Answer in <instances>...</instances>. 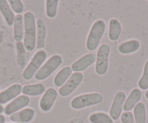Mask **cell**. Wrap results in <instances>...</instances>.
I'll list each match as a JSON object with an SVG mask.
<instances>
[{
    "instance_id": "cell-4",
    "label": "cell",
    "mask_w": 148,
    "mask_h": 123,
    "mask_svg": "<svg viewBox=\"0 0 148 123\" xmlns=\"http://www.w3.org/2000/svg\"><path fill=\"white\" fill-rule=\"evenodd\" d=\"M62 63V58L60 55H52L37 71L34 75V77L38 80H45L49 77L61 65Z\"/></svg>"
},
{
    "instance_id": "cell-15",
    "label": "cell",
    "mask_w": 148,
    "mask_h": 123,
    "mask_svg": "<svg viewBox=\"0 0 148 123\" xmlns=\"http://www.w3.org/2000/svg\"><path fill=\"white\" fill-rule=\"evenodd\" d=\"M142 98V91L138 88H134L125 101L123 109L129 111L135 107Z\"/></svg>"
},
{
    "instance_id": "cell-24",
    "label": "cell",
    "mask_w": 148,
    "mask_h": 123,
    "mask_svg": "<svg viewBox=\"0 0 148 123\" xmlns=\"http://www.w3.org/2000/svg\"><path fill=\"white\" fill-rule=\"evenodd\" d=\"M91 123H114L109 114L105 112H95L89 117Z\"/></svg>"
},
{
    "instance_id": "cell-25",
    "label": "cell",
    "mask_w": 148,
    "mask_h": 123,
    "mask_svg": "<svg viewBox=\"0 0 148 123\" xmlns=\"http://www.w3.org/2000/svg\"><path fill=\"white\" fill-rule=\"evenodd\" d=\"M58 4H59V0H47L46 14L48 18H53L56 16Z\"/></svg>"
},
{
    "instance_id": "cell-11",
    "label": "cell",
    "mask_w": 148,
    "mask_h": 123,
    "mask_svg": "<svg viewBox=\"0 0 148 123\" xmlns=\"http://www.w3.org/2000/svg\"><path fill=\"white\" fill-rule=\"evenodd\" d=\"M58 97V92L53 88H49L45 90L43 96L39 101V107L45 112H47L54 105Z\"/></svg>"
},
{
    "instance_id": "cell-16",
    "label": "cell",
    "mask_w": 148,
    "mask_h": 123,
    "mask_svg": "<svg viewBox=\"0 0 148 123\" xmlns=\"http://www.w3.org/2000/svg\"><path fill=\"white\" fill-rule=\"evenodd\" d=\"M13 37L17 43L22 41L24 38L23 17L21 15H17L15 17L13 22Z\"/></svg>"
},
{
    "instance_id": "cell-27",
    "label": "cell",
    "mask_w": 148,
    "mask_h": 123,
    "mask_svg": "<svg viewBox=\"0 0 148 123\" xmlns=\"http://www.w3.org/2000/svg\"><path fill=\"white\" fill-rule=\"evenodd\" d=\"M8 3H9L12 10L18 15H21V12L23 11V4L21 0H10L8 1Z\"/></svg>"
},
{
    "instance_id": "cell-17",
    "label": "cell",
    "mask_w": 148,
    "mask_h": 123,
    "mask_svg": "<svg viewBox=\"0 0 148 123\" xmlns=\"http://www.w3.org/2000/svg\"><path fill=\"white\" fill-rule=\"evenodd\" d=\"M0 12L3 15L7 22L9 26H12L13 25L14 20H15V14L11 9L8 1L6 0H0Z\"/></svg>"
},
{
    "instance_id": "cell-6",
    "label": "cell",
    "mask_w": 148,
    "mask_h": 123,
    "mask_svg": "<svg viewBox=\"0 0 148 123\" xmlns=\"http://www.w3.org/2000/svg\"><path fill=\"white\" fill-rule=\"evenodd\" d=\"M110 48L108 44H102L99 46L96 54L95 72L99 75H103L107 73L109 66V56Z\"/></svg>"
},
{
    "instance_id": "cell-31",
    "label": "cell",
    "mask_w": 148,
    "mask_h": 123,
    "mask_svg": "<svg viewBox=\"0 0 148 123\" xmlns=\"http://www.w3.org/2000/svg\"><path fill=\"white\" fill-rule=\"evenodd\" d=\"M145 97H146L147 99H148V89L146 91V93H145Z\"/></svg>"
},
{
    "instance_id": "cell-8",
    "label": "cell",
    "mask_w": 148,
    "mask_h": 123,
    "mask_svg": "<svg viewBox=\"0 0 148 123\" xmlns=\"http://www.w3.org/2000/svg\"><path fill=\"white\" fill-rule=\"evenodd\" d=\"M126 98V94L123 91L117 92L115 95L113 103L110 109V116L113 120H117L120 117Z\"/></svg>"
},
{
    "instance_id": "cell-3",
    "label": "cell",
    "mask_w": 148,
    "mask_h": 123,
    "mask_svg": "<svg viewBox=\"0 0 148 123\" xmlns=\"http://www.w3.org/2000/svg\"><path fill=\"white\" fill-rule=\"evenodd\" d=\"M47 57V54L46 51L44 49L38 51L34 54L29 64L23 72V77L26 80H31L35 75L37 71L43 65L44 63L46 61Z\"/></svg>"
},
{
    "instance_id": "cell-26",
    "label": "cell",
    "mask_w": 148,
    "mask_h": 123,
    "mask_svg": "<svg viewBox=\"0 0 148 123\" xmlns=\"http://www.w3.org/2000/svg\"><path fill=\"white\" fill-rule=\"evenodd\" d=\"M138 86L142 90H147L148 88V59L145 64L143 74L138 82Z\"/></svg>"
},
{
    "instance_id": "cell-20",
    "label": "cell",
    "mask_w": 148,
    "mask_h": 123,
    "mask_svg": "<svg viewBox=\"0 0 148 123\" xmlns=\"http://www.w3.org/2000/svg\"><path fill=\"white\" fill-rule=\"evenodd\" d=\"M73 70L71 69V67H63L62 69H61L59 72L58 73V74L55 76V78H54V84L57 87H61V86H63L65 83L67 82V80L70 78V77L71 76Z\"/></svg>"
},
{
    "instance_id": "cell-14",
    "label": "cell",
    "mask_w": 148,
    "mask_h": 123,
    "mask_svg": "<svg viewBox=\"0 0 148 123\" xmlns=\"http://www.w3.org/2000/svg\"><path fill=\"white\" fill-rule=\"evenodd\" d=\"M47 35V28L42 19L36 20V48L42 49L45 47V39Z\"/></svg>"
},
{
    "instance_id": "cell-2",
    "label": "cell",
    "mask_w": 148,
    "mask_h": 123,
    "mask_svg": "<svg viewBox=\"0 0 148 123\" xmlns=\"http://www.w3.org/2000/svg\"><path fill=\"white\" fill-rule=\"evenodd\" d=\"M105 28L106 25L102 20H98L94 22L86 39V46L87 50L94 51L97 48L105 31Z\"/></svg>"
},
{
    "instance_id": "cell-32",
    "label": "cell",
    "mask_w": 148,
    "mask_h": 123,
    "mask_svg": "<svg viewBox=\"0 0 148 123\" xmlns=\"http://www.w3.org/2000/svg\"><path fill=\"white\" fill-rule=\"evenodd\" d=\"M12 123H16V122H12Z\"/></svg>"
},
{
    "instance_id": "cell-7",
    "label": "cell",
    "mask_w": 148,
    "mask_h": 123,
    "mask_svg": "<svg viewBox=\"0 0 148 123\" xmlns=\"http://www.w3.org/2000/svg\"><path fill=\"white\" fill-rule=\"evenodd\" d=\"M84 75L82 73H74L71 75L66 83L59 89V94L61 96H68L76 90L82 83Z\"/></svg>"
},
{
    "instance_id": "cell-29",
    "label": "cell",
    "mask_w": 148,
    "mask_h": 123,
    "mask_svg": "<svg viewBox=\"0 0 148 123\" xmlns=\"http://www.w3.org/2000/svg\"><path fill=\"white\" fill-rule=\"evenodd\" d=\"M5 121H6V119L5 116L0 114V123H5Z\"/></svg>"
},
{
    "instance_id": "cell-22",
    "label": "cell",
    "mask_w": 148,
    "mask_h": 123,
    "mask_svg": "<svg viewBox=\"0 0 148 123\" xmlns=\"http://www.w3.org/2000/svg\"><path fill=\"white\" fill-rule=\"evenodd\" d=\"M16 62L18 67L23 69L25 67L27 64V56H26V49L24 46L23 43L18 42L16 43Z\"/></svg>"
},
{
    "instance_id": "cell-18",
    "label": "cell",
    "mask_w": 148,
    "mask_h": 123,
    "mask_svg": "<svg viewBox=\"0 0 148 123\" xmlns=\"http://www.w3.org/2000/svg\"><path fill=\"white\" fill-rule=\"evenodd\" d=\"M45 92V86L42 83L25 85L22 88V93L27 96H36L44 94Z\"/></svg>"
},
{
    "instance_id": "cell-23",
    "label": "cell",
    "mask_w": 148,
    "mask_h": 123,
    "mask_svg": "<svg viewBox=\"0 0 148 123\" xmlns=\"http://www.w3.org/2000/svg\"><path fill=\"white\" fill-rule=\"evenodd\" d=\"M134 119L135 123H145L146 122V107L142 102H139L134 108Z\"/></svg>"
},
{
    "instance_id": "cell-21",
    "label": "cell",
    "mask_w": 148,
    "mask_h": 123,
    "mask_svg": "<svg viewBox=\"0 0 148 123\" xmlns=\"http://www.w3.org/2000/svg\"><path fill=\"white\" fill-rule=\"evenodd\" d=\"M140 47V42L138 40L126 41L123 42L119 46V51L123 54H128L136 52Z\"/></svg>"
},
{
    "instance_id": "cell-12",
    "label": "cell",
    "mask_w": 148,
    "mask_h": 123,
    "mask_svg": "<svg viewBox=\"0 0 148 123\" xmlns=\"http://www.w3.org/2000/svg\"><path fill=\"white\" fill-rule=\"evenodd\" d=\"M22 88L21 85L15 83L0 92V104H5L16 99L22 92Z\"/></svg>"
},
{
    "instance_id": "cell-5",
    "label": "cell",
    "mask_w": 148,
    "mask_h": 123,
    "mask_svg": "<svg viewBox=\"0 0 148 123\" xmlns=\"http://www.w3.org/2000/svg\"><path fill=\"white\" fill-rule=\"evenodd\" d=\"M103 97L99 93H90L77 96L71 102V106L75 109L86 108L97 105L102 101Z\"/></svg>"
},
{
    "instance_id": "cell-30",
    "label": "cell",
    "mask_w": 148,
    "mask_h": 123,
    "mask_svg": "<svg viewBox=\"0 0 148 123\" xmlns=\"http://www.w3.org/2000/svg\"><path fill=\"white\" fill-rule=\"evenodd\" d=\"M3 111H5V109H4L3 106L2 104H0V114H2Z\"/></svg>"
},
{
    "instance_id": "cell-19",
    "label": "cell",
    "mask_w": 148,
    "mask_h": 123,
    "mask_svg": "<svg viewBox=\"0 0 148 123\" xmlns=\"http://www.w3.org/2000/svg\"><path fill=\"white\" fill-rule=\"evenodd\" d=\"M121 33V25L117 19L113 18L109 22L108 37L112 41L119 40Z\"/></svg>"
},
{
    "instance_id": "cell-10",
    "label": "cell",
    "mask_w": 148,
    "mask_h": 123,
    "mask_svg": "<svg viewBox=\"0 0 148 123\" xmlns=\"http://www.w3.org/2000/svg\"><path fill=\"white\" fill-rule=\"evenodd\" d=\"M96 62V54H86L71 65V69L75 73H81Z\"/></svg>"
},
{
    "instance_id": "cell-9",
    "label": "cell",
    "mask_w": 148,
    "mask_h": 123,
    "mask_svg": "<svg viewBox=\"0 0 148 123\" xmlns=\"http://www.w3.org/2000/svg\"><path fill=\"white\" fill-rule=\"evenodd\" d=\"M30 103V98L25 95L18 96L8 104L5 108V112L7 115H11L15 112L21 111L26 107Z\"/></svg>"
},
{
    "instance_id": "cell-1",
    "label": "cell",
    "mask_w": 148,
    "mask_h": 123,
    "mask_svg": "<svg viewBox=\"0 0 148 123\" xmlns=\"http://www.w3.org/2000/svg\"><path fill=\"white\" fill-rule=\"evenodd\" d=\"M23 23V44L26 50L31 52L36 46V22L32 12H26L24 14Z\"/></svg>"
},
{
    "instance_id": "cell-28",
    "label": "cell",
    "mask_w": 148,
    "mask_h": 123,
    "mask_svg": "<svg viewBox=\"0 0 148 123\" xmlns=\"http://www.w3.org/2000/svg\"><path fill=\"white\" fill-rule=\"evenodd\" d=\"M121 121L122 123H135L133 114L130 111H125L121 114Z\"/></svg>"
},
{
    "instance_id": "cell-13",
    "label": "cell",
    "mask_w": 148,
    "mask_h": 123,
    "mask_svg": "<svg viewBox=\"0 0 148 123\" xmlns=\"http://www.w3.org/2000/svg\"><path fill=\"white\" fill-rule=\"evenodd\" d=\"M35 111L31 108H25L21 111L11 114L10 119L16 123H28L34 119Z\"/></svg>"
}]
</instances>
